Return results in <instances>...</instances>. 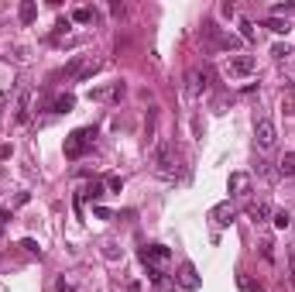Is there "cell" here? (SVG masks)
<instances>
[{"mask_svg":"<svg viewBox=\"0 0 295 292\" xmlns=\"http://www.w3.org/2000/svg\"><path fill=\"white\" fill-rule=\"evenodd\" d=\"M93 141H96V127H76L69 138H65V158H83L93 151Z\"/></svg>","mask_w":295,"mask_h":292,"instance_id":"cell-1","label":"cell"},{"mask_svg":"<svg viewBox=\"0 0 295 292\" xmlns=\"http://www.w3.org/2000/svg\"><path fill=\"white\" fill-rule=\"evenodd\" d=\"M154 165H158L161 179H175V148H172V141L154 145Z\"/></svg>","mask_w":295,"mask_h":292,"instance_id":"cell-2","label":"cell"},{"mask_svg":"<svg viewBox=\"0 0 295 292\" xmlns=\"http://www.w3.org/2000/svg\"><path fill=\"white\" fill-rule=\"evenodd\" d=\"M275 138H278L275 120H271V117H258V124H254V141H258V148H261V151L275 148Z\"/></svg>","mask_w":295,"mask_h":292,"instance_id":"cell-3","label":"cell"},{"mask_svg":"<svg viewBox=\"0 0 295 292\" xmlns=\"http://www.w3.org/2000/svg\"><path fill=\"white\" fill-rule=\"evenodd\" d=\"M203 38H206L209 48H234V45H237L234 34H223V31L216 28L213 21H206V24H203Z\"/></svg>","mask_w":295,"mask_h":292,"instance_id":"cell-4","label":"cell"},{"mask_svg":"<svg viewBox=\"0 0 295 292\" xmlns=\"http://www.w3.org/2000/svg\"><path fill=\"white\" fill-rule=\"evenodd\" d=\"M175 282L182 286V289H189V292H196L199 286H203V279H199V272H196V265H192V262H182Z\"/></svg>","mask_w":295,"mask_h":292,"instance_id":"cell-5","label":"cell"},{"mask_svg":"<svg viewBox=\"0 0 295 292\" xmlns=\"http://www.w3.org/2000/svg\"><path fill=\"white\" fill-rule=\"evenodd\" d=\"M141 262H145L148 268H158V265L172 262V251H168L165 244H151V248H145V251H141Z\"/></svg>","mask_w":295,"mask_h":292,"instance_id":"cell-6","label":"cell"},{"mask_svg":"<svg viewBox=\"0 0 295 292\" xmlns=\"http://www.w3.org/2000/svg\"><path fill=\"white\" fill-rule=\"evenodd\" d=\"M254 69H258L254 55H230V62H227V72L237 76V79H240V76H251Z\"/></svg>","mask_w":295,"mask_h":292,"instance_id":"cell-7","label":"cell"},{"mask_svg":"<svg viewBox=\"0 0 295 292\" xmlns=\"http://www.w3.org/2000/svg\"><path fill=\"white\" fill-rule=\"evenodd\" d=\"M209 217H213L220 227H230V224H234V217H237V210H234V203L227 200V203H216V206H213V210H209Z\"/></svg>","mask_w":295,"mask_h":292,"instance_id":"cell-8","label":"cell"},{"mask_svg":"<svg viewBox=\"0 0 295 292\" xmlns=\"http://www.w3.org/2000/svg\"><path fill=\"white\" fill-rule=\"evenodd\" d=\"M72 107H76V96H72V93H62V96H55V100L48 103L52 114H69Z\"/></svg>","mask_w":295,"mask_h":292,"instance_id":"cell-9","label":"cell"},{"mask_svg":"<svg viewBox=\"0 0 295 292\" xmlns=\"http://www.w3.org/2000/svg\"><path fill=\"white\" fill-rule=\"evenodd\" d=\"M247 189H251V179H247L244 172L230 175V196H247Z\"/></svg>","mask_w":295,"mask_h":292,"instance_id":"cell-10","label":"cell"},{"mask_svg":"<svg viewBox=\"0 0 295 292\" xmlns=\"http://www.w3.org/2000/svg\"><path fill=\"white\" fill-rule=\"evenodd\" d=\"M247 217H251L254 224H261V220L271 217V206H268V203H251V206H247Z\"/></svg>","mask_w":295,"mask_h":292,"instance_id":"cell-11","label":"cell"},{"mask_svg":"<svg viewBox=\"0 0 295 292\" xmlns=\"http://www.w3.org/2000/svg\"><path fill=\"white\" fill-rule=\"evenodd\" d=\"M17 17H21V24H31V21L38 17V3H31V0H24V3L17 7Z\"/></svg>","mask_w":295,"mask_h":292,"instance_id":"cell-12","label":"cell"},{"mask_svg":"<svg viewBox=\"0 0 295 292\" xmlns=\"http://www.w3.org/2000/svg\"><path fill=\"white\" fill-rule=\"evenodd\" d=\"M103 189H107V186H103V182H89L86 189H83V196H86V200H93V203H100V200H103V196H107V193H103Z\"/></svg>","mask_w":295,"mask_h":292,"instance_id":"cell-13","label":"cell"},{"mask_svg":"<svg viewBox=\"0 0 295 292\" xmlns=\"http://www.w3.org/2000/svg\"><path fill=\"white\" fill-rule=\"evenodd\" d=\"M278 175H295V151H285L278 162Z\"/></svg>","mask_w":295,"mask_h":292,"instance_id":"cell-14","label":"cell"},{"mask_svg":"<svg viewBox=\"0 0 295 292\" xmlns=\"http://www.w3.org/2000/svg\"><path fill=\"white\" fill-rule=\"evenodd\" d=\"M265 28H271L275 34H289V31H292V28H289V21H282V17H268Z\"/></svg>","mask_w":295,"mask_h":292,"instance_id":"cell-15","label":"cell"},{"mask_svg":"<svg viewBox=\"0 0 295 292\" xmlns=\"http://www.w3.org/2000/svg\"><path fill=\"white\" fill-rule=\"evenodd\" d=\"M271 220H275V227H278V231H285V227L292 224V217H289V210H275V213H271Z\"/></svg>","mask_w":295,"mask_h":292,"instance_id":"cell-16","label":"cell"},{"mask_svg":"<svg viewBox=\"0 0 295 292\" xmlns=\"http://www.w3.org/2000/svg\"><path fill=\"white\" fill-rule=\"evenodd\" d=\"M103 186H107L110 193H120V189H124V179H120V175H107V179H103Z\"/></svg>","mask_w":295,"mask_h":292,"instance_id":"cell-17","label":"cell"},{"mask_svg":"<svg viewBox=\"0 0 295 292\" xmlns=\"http://www.w3.org/2000/svg\"><path fill=\"white\" fill-rule=\"evenodd\" d=\"M72 17H76L79 24H86V21H93V10H89V7H76V10H72Z\"/></svg>","mask_w":295,"mask_h":292,"instance_id":"cell-18","label":"cell"},{"mask_svg":"<svg viewBox=\"0 0 295 292\" xmlns=\"http://www.w3.org/2000/svg\"><path fill=\"white\" fill-rule=\"evenodd\" d=\"M289 10H295V3H275V7H271V17H278V14H289Z\"/></svg>","mask_w":295,"mask_h":292,"instance_id":"cell-19","label":"cell"},{"mask_svg":"<svg viewBox=\"0 0 295 292\" xmlns=\"http://www.w3.org/2000/svg\"><path fill=\"white\" fill-rule=\"evenodd\" d=\"M17 120H21V124L28 120V96H21V103H17Z\"/></svg>","mask_w":295,"mask_h":292,"instance_id":"cell-20","label":"cell"},{"mask_svg":"<svg viewBox=\"0 0 295 292\" xmlns=\"http://www.w3.org/2000/svg\"><path fill=\"white\" fill-rule=\"evenodd\" d=\"M240 38H247V41L254 38V24L251 21H240Z\"/></svg>","mask_w":295,"mask_h":292,"instance_id":"cell-21","label":"cell"},{"mask_svg":"<svg viewBox=\"0 0 295 292\" xmlns=\"http://www.w3.org/2000/svg\"><path fill=\"white\" fill-rule=\"evenodd\" d=\"M275 58H285V55H292V48L289 45H275V52H271Z\"/></svg>","mask_w":295,"mask_h":292,"instance_id":"cell-22","label":"cell"},{"mask_svg":"<svg viewBox=\"0 0 295 292\" xmlns=\"http://www.w3.org/2000/svg\"><path fill=\"white\" fill-rule=\"evenodd\" d=\"M21 248H28L31 255H41V248H38V244H34V241H31V237H24V241H21Z\"/></svg>","mask_w":295,"mask_h":292,"instance_id":"cell-23","label":"cell"},{"mask_svg":"<svg viewBox=\"0 0 295 292\" xmlns=\"http://www.w3.org/2000/svg\"><path fill=\"white\" fill-rule=\"evenodd\" d=\"M240 286H244V289H247V292H265V289H261V286H254V282H247L244 275H240Z\"/></svg>","mask_w":295,"mask_h":292,"instance_id":"cell-24","label":"cell"},{"mask_svg":"<svg viewBox=\"0 0 295 292\" xmlns=\"http://www.w3.org/2000/svg\"><path fill=\"white\" fill-rule=\"evenodd\" d=\"M96 217H100V220H114V213H110V210H103V206H96Z\"/></svg>","mask_w":295,"mask_h":292,"instance_id":"cell-25","label":"cell"},{"mask_svg":"<svg viewBox=\"0 0 295 292\" xmlns=\"http://www.w3.org/2000/svg\"><path fill=\"white\" fill-rule=\"evenodd\" d=\"M10 151H14L10 145H0V162H7V158H10Z\"/></svg>","mask_w":295,"mask_h":292,"instance_id":"cell-26","label":"cell"},{"mask_svg":"<svg viewBox=\"0 0 295 292\" xmlns=\"http://www.w3.org/2000/svg\"><path fill=\"white\" fill-rule=\"evenodd\" d=\"M289 272H292L289 279H292V282H295V255H289Z\"/></svg>","mask_w":295,"mask_h":292,"instance_id":"cell-27","label":"cell"},{"mask_svg":"<svg viewBox=\"0 0 295 292\" xmlns=\"http://www.w3.org/2000/svg\"><path fill=\"white\" fill-rule=\"evenodd\" d=\"M3 103H7V93H3V89H0V107H3Z\"/></svg>","mask_w":295,"mask_h":292,"instance_id":"cell-28","label":"cell"}]
</instances>
